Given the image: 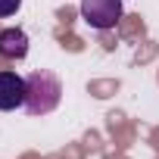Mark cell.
<instances>
[{
  "label": "cell",
  "mask_w": 159,
  "mask_h": 159,
  "mask_svg": "<svg viewBox=\"0 0 159 159\" xmlns=\"http://www.w3.org/2000/svg\"><path fill=\"white\" fill-rule=\"evenodd\" d=\"M62 100V81L50 69H34L25 78V112L28 116H47Z\"/></svg>",
  "instance_id": "cell-1"
},
{
  "label": "cell",
  "mask_w": 159,
  "mask_h": 159,
  "mask_svg": "<svg viewBox=\"0 0 159 159\" xmlns=\"http://www.w3.org/2000/svg\"><path fill=\"white\" fill-rule=\"evenodd\" d=\"M81 19L97 28V31H109L119 25L122 19V0H81Z\"/></svg>",
  "instance_id": "cell-2"
},
{
  "label": "cell",
  "mask_w": 159,
  "mask_h": 159,
  "mask_svg": "<svg viewBox=\"0 0 159 159\" xmlns=\"http://www.w3.org/2000/svg\"><path fill=\"white\" fill-rule=\"evenodd\" d=\"M25 106V78L13 69L0 72V112H13Z\"/></svg>",
  "instance_id": "cell-3"
},
{
  "label": "cell",
  "mask_w": 159,
  "mask_h": 159,
  "mask_svg": "<svg viewBox=\"0 0 159 159\" xmlns=\"http://www.w3.org/2000/svg\"><path fill=\"white\" fill-rule=\"evenodd\" d=\"M0 56L3 59H25L28 56V34L22 28H0Z\"/></svg>",
  "instance_id": "cell-4"
},
{
  "label": "cell",
  "mask_w": 159,
  "mask_h": 159,
  "mask_svg": "<svg viewBox=\"0 0 159 159\" xmlns=\"http://www.w3.org/2000/svg\"><path fill=\"white\" fill-rule=\"evenodd\" d=\"M22 7V0H0V19H7V16H16Z\"/></svg>",
  "instance_id": "cell-5"
}]
</instances>
